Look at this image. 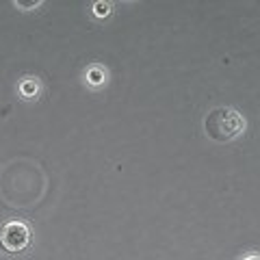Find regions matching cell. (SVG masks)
<instances>
[{"label":"cell","mask_w":260,"mask_h":260,"mask_svg":"<svg viewBox=\"0 0 260 260\" xmlns=\"http://www.w3.org/2000/svg\"><path fill=\"white\" fill-rule=\"evenodd\" d=\"M243 260H260V254H251V256H245Z\"/></svg>","instance_id":"obj_7"},{"label":"cell","mask_w":260,"mask_h":260,"mask_svg":"<svg viewBox=\"0 0 260 260\" xmlns=\"http://www.w3.org/2000/svg\"><path fill=\"white\" fill-rule=\"evenodd\" d=\"M30 243V230L22 221H9L0 228V247L7 254H22Z\"/></svg>","instance_id":"obj_2"},{"label":"cell","mask_w":260,"mask_h":260,"mask_svg":"<svg viewBox=\"0 0 260 260\" xmlns=\"http://www.w3.org/2000/svg\"><path fill=\"white\" fill-rule=\"evenodd\" d=\"M42 3H15V7H39Z\"/></svg>","instance_id":"obj_6"},{"label":"cell","mask_w":260,"mask_h":260,"mask_svg":"<svg viewBox=\"0 0 260 260\" xmlns=\"http://www.w3.org/2000/svg\"><path fill=\"white\" fill-rule=\"evenodd\" d=\"M204 130L213 141L225 143V141L237 139L245 130V119L241 117L239 111H234L230 107H217L206 115Z\"/></svg>","instance_id":"obj_1"},{"label":"cell","mask_w":260,"mask_h":260,"mask_svg":"<svg viewBox=\"0 0 260 260\" xmlns=\"http://www.w3.org/2000/svg\"><path fill=\"white\" fill-rule=\"evenodd\" d=\"M93 13L98 15V18H107V15L111 13V5L109 3H95L93 5Z\"/></svg>","instance_id":"obj_5"},{"label":"cell","mask_w":260,"mask_h":260,"mask_svg":"<svg viewBox=\"0 0 260 260\" xmlns=\"http://www.w3.org/2000/svg\"><path fill=\"white\" fill-rule=\"evenodd\" d=\"M104 78H107V72L100 70V68H91V70L87 72V80H89L91 85H102Z\"/></svg>","instance_id":"obj_3"},{"label":"cell","mask_w":260,"mask_h":260,"mask_svg":"<svg viewBox=\"0 0 260 260\" xmlns=\"http://www.w3.org/2000/svg\"><path fill=\"white\" fill-rule=\"evenodd\" d=\"M20 91H22L24 98H35L37 91H39V87H37L35 80H24V83L20 85Z\"/></svg>","instance_id":"obj_4"}]
</instances>
